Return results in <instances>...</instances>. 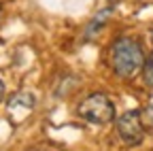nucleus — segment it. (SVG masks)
<instances>
[{"instance_id": "obj_1", "label": "nucleus", "mask_w": 153, "mask_h": 151, "mask_svg": "<svg viewBox=\"0 0 153 151\" xmlns=\"http://www.w3.org/2000/svg\"><path fill=\"white\" fill-rule=\"evenodd\" d=\"M145 62V53H143V47L130 39V36H121L113 43L111 47V64H113V70L119 74V77H132Z\"/></svg>"}, {"instance_id": "obj_2", "label": "nucleus", "mask_w": 153, "mask_h": 151, "mask_svg": "<svg viewBox=\"0 0 153 151\" xmlns=\"http://www.w3.org/2000/svg\"><path fill=\"white\" fill-rule=\"evenodd\" d=\"M79 117H83L89 123H98V126H106L115 119V104L106 94L94 91L87 98H83L76 106Z\"/></svg>"}, {"instance_id": "obj_3", "label": "nucleus", "mask_w": 153, "mask_h": 151, "mask_svg": "<svg viewBox=\"0 0 153 151\" xmlns=\"http://www.w3.org/2000/svg\"><path fill=\"white\" fill-rule=\"evenodd\" d=\"M117 132L126 145L136 147L145 138V128H143V113L138 109L126 111L123 115L117 119Z\"/></svg>"}, {"instance_id": "obj_4", "label": "nucleus", "mask_w": 153, "mask_h": 151, "mask_svg": "<svg viewBox=\"0 0 153 151\" xmlns=\"http://www.w3.org/2000/svg\"><path fill=\"white\" fill-rule=\"evenodd\" d=\"M113 15V9H102L98 15L94 17V19L87 24V28H85V41H89V39H94V34H98L100 30H102V26L108 22V17Z\"/></svg>"}, {"instance_id": "obj_5", "label": "nucleus", "mask_w": 153, "mask_h": 151, "mask_svg": "<svg viewBox=\"0 0 153 151\" xmlns=\"http://www.w3.org/2000/svg\"><path fill=\"white\" fill-rule=\"evenodd\" d=\"M34 106V96L32 94H26V91H19L15 94V96L9 100V111H17V109H22L24 113H30Z\"/></svg>"}, {"instance_id": "obj_6", "label": "nucleus", "mask_w": 153, "mask_h": 151, "mask_svg": "<svg viewBox=\"0 0 153 151\" xmlns=\"http://www.w3.org/2000/svg\"><path fill=\"white\" fill-rule=\"evenodd\" d=\"M143 81H145V85L153 87V51H151V55H149V58H147V62H145V70H143Z\"/></svg>"}, {"instance_id": "obj_7", "label": "nucleus", "mask_w": 153, "mask_h": 151, "mask_svg": "<svg viewBox=\"0 0 153 151\" xmlns=\"http://www.w3.org/2000/svg\"><path fill=\"white\" fill-rule=\"evenodd\" d=\"M4 100V83H2V79H0V102Z\"/></svg>"}]
</instances>
